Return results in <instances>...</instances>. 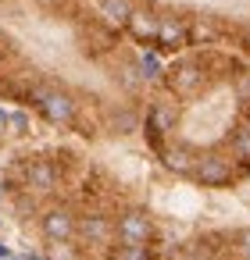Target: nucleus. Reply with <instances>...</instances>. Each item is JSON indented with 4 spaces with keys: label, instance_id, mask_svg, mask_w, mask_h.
I'll return each mask as SVG.
<instances>
[{
    "label": "nucleus",
    "instance_id": "nucleus-17",
    "mask_svg": "<svg viewBox=\"0 0 250 260\" xmlns=\"http://www.w3.org/2000/svg\"><path fill=\"white\" fill-rule=\"evenodd\" d=\"M140 68H143V79H157V75H164V72H161V61H157L154 50H147V54L140 57Z\"/></svg>",
    "mask_w": 250,
    "mask_h": 260
},
{
    "label": "nucleus",
    "instance_id": "nucleus-20",
    "mask_svg": "<svg viewBox=\"0 0 250 260\" xmlns=\"http://www.w3.org/2000/svg\"><path fill=\"white\" fill-rule=\"evenodd\" d=\"M0 260H15V256H11V249H8V246H0Z\"/></svg>",
    "mask_w": 250,
    "mask_h": 260
},
{
    "label": "nucleus",
    "instance_id": "nucleus-10",
    "mask_svg": "<svg viewBox=\"0 0 250 260\" xmlns=\"http://www.w3.org/2000/svg\"><path fill=\"white\" fill-rule=\"evenodd\" d=\"M125 32L140 43V47H157V32H161V15H154V11H143V8H136V15L129 18V25H125Z\"/></svg>",
    "mask_w": 250,
    "mask_h": 260
},
{
    "label": "nucleus",
    "instance_id": "nucleus-11",
    "mask_svg": "<svg viewBox=\"0 0 250 260\" xmlns=\"http://www.w3.org/2000/svg\"><path fill=\"white\" fill-rule=\"evenodd\" d=\"M157 153H161V164H164L172 175H193V168H197L193 150H189V146H182V143H164Z\"/></svg>",
    "mask_w": 250,
    "mask_h": 260
},
{
    "label": "nucleus",
    "instance_id": "nucleus-14",
    "mask_svg": "<svg viewBox=\"0 0 250 260\" xmlns=\"http://www.w3.org/2000/svg\"><path fill=\"white\" fill-rule=\"evenodd\" d=\"M111 132H118V136H129L132 128H136V114L132 111H118V114H111Z\"/></svg>",
    "mask_w": 250,
    "mask_h": 260
},
{
    "label": "nucleus",
    "instance_id": "nucleus-1",
    "mask_svg": "<svg viewBox=\"0 0 250 260\" xmlns=\"http://www.w3.org/2000/svg\"><path fill=\"white\" fill-rule=\"evenodd\" d=\"M33 107H36L50 125H75V118H79V104H75L65 89L47 86V82H40V79H36V86H33Z\"/></svg>",
    "mask_w": 250,
    "mask_h": 260
},
{
    "label": "nucleus",
    "instance_id": "nucleus-6",
    "mask_svg": "<svg viewBox=\"0 0 250 260\" xmlns=\"http://www.w3.org/2000/svg\"><path fill=\"white\" fill-rule=\"evenodd\" d=\"M157 232H154V221L143 207H122L118 210V242H154Z\"/></svg>",
    "mask_w": 250,
    "mask_h": 260
},
{
    "label": "nucleus",
    "instance_id": "nucleus-22",
    "mask_svg": "<svg viewBox=\"0 0 250 260\" xmlns=\"http://www.w3.org/2000/svg\"><path fill=\"white\" fill-rule=\"evenodd\" d=\"M243 107H246V118H243V121H250V104H243Z\"/></svg>",
    "mask_w": 250,
    "mask_h": 260
},
{
    "label": "nucleus",
    "instance_id": "nucleus-16",
    "mask_svg": "<svg viewBox=\"0 0 250 260\" xmlns=\"http://www.w3.org/2000/svg\"><path fill=\"white\" fill-rule=\"evenodd\" d=\"M232 249H236V256H239V260H250V228L232 232Z\"/></svg>",
    "mask_w": 250,
    "mask_h": 260
},
{
    "label": "nucleus",
    "instance_id": "nucleus-9",
    "mask_svg": "<svg viewBox=\"0 0 250 260\" xmlns=\"http://www.w3.org/2000/svg\"><path fill=\"white\" fill-rule=\"evenodd\" d=\"M175 125H179V104H168V100L150 104V111H147V136H150V143H154L157 150L164 146V136H168Z\"/></svg>",
    "mask_w": 250,
    "mask_h": 260
},
{
    "label": "nucleus",
    "instance_id": "nucleus-12",
    "mask_svg": "<svg viewBox=\"0 0 250 260\" xmlns=\"http://www.w3.org/2000/svg\"><path fill=\"white\" fill-rule=\"evenodd\" d=\"M97 11H100V18L111 22L115 29H125L129 18L136 15V4H132V0H97Z\"/></svg>",
    "mask_w": 250,
    "mask_h": 260
},
{
    "label": "nucleus",
    "instance_id": "nucleus-3",
    "mask_svg": "<svg viewBox=\"0 0 250 260\" xmlns=\"http://www.w3.org/2000/svg\"><path fill=\"white\" fill-rule=\"evenodd\" d=\"M122 29H115L111 22H104L100 15L97 18H79V43H82V54L86 57H104V54H115L118 50V36Z\"/></svg>",
    "mask_w": 250,
    "mask_h": 260
},
{
    "label": "nucleus",
    "instance_id": "nucleus-13",
    "mask_svg": "<svg viewBox=\"0 0 250 260\" xmlns=\"http://www.w3.org/2000/svg\"><path fill=\"white\" fill-rule=\"evenodd\" d=\"M229 153H232V164L239 168H250V121H239L229 136Z\"/></svg>",
    "mask_w": 250,
    "mask_h": 260
},
{
    "label": "nucleus",
    "instance_id": "nucleus-7",
    "mask_svg": "<svg viewBox=\"0 0 250 260\" xmlns=\"http://www.w3.org/2000/svg\"><path fill=\"white\" fill-rule=\"evenodd\" d=\"M193 178L204 185V189H221L236 178V164L229 157H218V153H207V157H197V168H193Z\"/></svg>",
    "mask_w": 250,
    "mask_h": 260
},
{
    "label": "nucleus",
    "instance_id": "nucleus-2",
    "mask_svg": "<svg viewBox=\"0 0 250 260\" xmlns=\"http://www.w3.org/2000/svg\"><path fill=\"white\" fill-rule=\"evenodd\" d=\"M164 86H168V93L179 96V100L197 96V93L207 86V68H204V61H200V57H182V61H175V64L164 72Z\"/></svg>",
    "mask_w": 250,
    "mask_h": 260
},
{
    "label": "nucleus",
    "instance_id": "nucleus-18",
    "mask_svg": "<svg viewBox=\"0 0 250 260\" xmlns=\"http://www.w3.org/2000/svg\"><path fill=\"white\" fill-rule=\"evenodd\" d=\"M236 96H239L243 104H250V72H239V75H236Z\"/></svg>",
    "mask_w": 250,
    "mask_h": 260
},
{
    "label": "nucleus",
    "instance_id": "nucleus-4",
    "mask_svg": "<svg viewBox=\"0 0 250 260\" xmlns=\"http://www.w3.org/2000/svg\"><path fill=\"white\" fill-rule=\"evenodd\" d=\"M61 182H65V171L58 168V160L33 157L22 164V189L33 196H50V192H58Z\"/></svg>",
    "mask_w": 250,
    "mask_h": 260
},
{
    "label": "nucleus",
    "instance_id": "nucleus-21",
    "mask_svg": "<svg viewBox=\"0 0 250 260\" xmlns=\"http://www.w3.org/2000/svg\"><path fill=\"white\" fill-rule=\"evenodd\" d=\"M8 121H11V118H8V111H4V107H0V128H4Z\"/></svg>",
    "mask_w": 250,
    "mask_h": 260
},
{
    "label": "nucleus",
    "instance_id": "nucleus-15",
    "mask_svg": "<svg viewBox=\"0 0 250 260\" xmlns=\"http://www.w3.org/2000/svg\"><path fill=\"white\" fill-rule=\"evenodd\" d=\"M33 4L47 15H72L75 11V0H33Z\"/></svg>",
    "mask_w": 250,
    "mask_h": 260
},
{
    "label": "nucleus",
    "instance_id": "nucleus-5",
    "mask_svg": "<svg viewBox=\"0 0 250 260\" xmlns=\"http://www.w3.org/2000/svg\"><path fill=\"white\" fill-rule=\"evenodd\" d=\"M75 228H79V214L68 203H54L40 210V235L47 242H75Z\"/></svg>",
    "mask_w": 250,
    "mask_h": 260
},
{
    "label": "nucleus",
    "instance_id": "nucleus-8",
    "mask_svg": "<svg viewBox=\"0 0 250 260\" xmlns=\"http://www.w3.org/2000/svg\"><path fill=\"white\" fill-rule=\"evenodd\" d=\"M193 43V22L186 18H175V15H161V32H157V47L161 54H175L182 47Z\"/></svg>",
    "mask_w": 250,
    "mask_h": 260
},
{
    "label": "nucleus",
    "instance_id": "nucleus-19",
    "mask_svg": "<svg viewBox=\"0 0 250 260\" xmlns=\"http://www.w3.org/2000/svg\"><path fill=\"white\" fill-rule=\"evenodd\" d=\"M8 125H11V128H15L18 136H25V132H29V114H25V111H15Z\"/></svg>",
    "mask_w": 250,
    "mask_h": 260
}]
</instances>
